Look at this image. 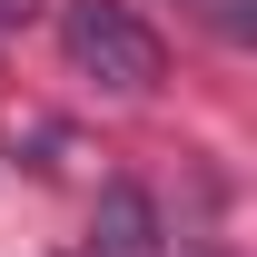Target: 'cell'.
Listing matches in <instances>:
<instances>
[{"instance_id": "cell-2", "label": "cell", "mask_w": 257, "mask_h": 257, "mask_svg": "<svg viewBox=\"0 0 257 257\" xmlns=\"http://www.w3.org/2000/svg\"><path fill=\"white\" fill-rule=\"evenodd\" d=\"M99 247L109 257H159V208H149L139 188H109L99 198Z\"/></svg>"}, {"instance_id": "cell-4", "label": "cell", "mask_w": 257, "mask_h": 257, "mask_svg": "<svg viewBox=\"0 0 257 257\" xmlns=\"http://www.w3.org/2000/svg\"><path fill=\"white\" fill-rule=\"evenodd\" d=\"M69 257H79V247H69Z\"/></svg>"}, {"instance_id": "cell-3", "label": "cell", "mask_w": 257, "mask_h": 257, "mask_svg": "<svg viewBox=\"0 0 257 257\" xmlns=\"http://www.w3.org/2000/svg\"><path fill=\"white\" fill-rule=\"evenodd\" d=\"M178 10H188L208 40H227V50H247V40H257V0H178Z\"/></svg>"}, {"instance_id": "cell-1", "label": "cell", "mask_w": 257, "mask_h": 257, "mask_svg": "<svg viewBox=\"0 0 257 257\" xmlns=\"http://www.w3.org/2000/svg\"><path fill=\"white\" fill-rule=\"evenodd\" d=\"M60 50H69L79 79H99V89H119V99H149L159 69H168L159 30H149L128 0H69L60 10Z\"/></svg>"}]
</instances>
